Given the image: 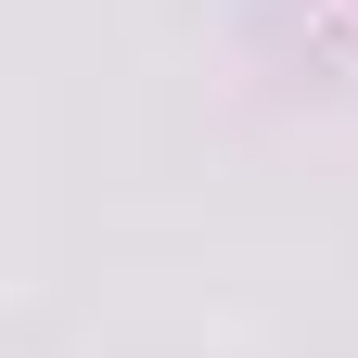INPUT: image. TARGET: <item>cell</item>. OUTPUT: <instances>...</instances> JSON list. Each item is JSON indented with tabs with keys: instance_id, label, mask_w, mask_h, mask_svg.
<instances>
[]
</instances>
